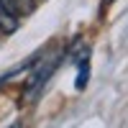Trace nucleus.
<instances>
[{"label": "nucleus", "instance_id": "5", "mask_svg": "<svg viewBox=\"0 0 128 128\" xmlns=\"http://www.w3.org/2000/svg\"><path fill=\"white\" fill-rule=\"evenodd\" d=\"M13 128H20V126H13Z\"/></svg>", "mask_w": 128, "mask_h": 128}, {"label": "nucleus", "instance_id": "2", "mask_svg": "<svg viewBox=\"0 0 128 128\" xmlns=\"http://www.w3.org/2000/svg\"><path fill=\"white\" fill-rule=\"evenodd\" d=\"M18 26H20L18 16L3 3V0H0V34H16Z\"/></svg>", "mask_w": 128, "mask_h": 128}, {"label": "nucleus", "instance_id": "1", "mask_svg": "<svg viewBox=\"0 0 128 128\" xmlns=\"http://www.w3.org/2000/svg\"><path fill=\"white\" fill-rule=\"evenodd\" d=\"M54 67H56V59H51V62H46V67H38L36 69V74L28 80V90H26V100L28 98H34V95L38 92V87L44 84L46 80H49V74L54 72Z\"/></svg>", "mask_w": 128, "mask_h": 128}, {"label": "nucleus", "instance_id": "4", "mask_svg": "<svg viewBox=\"0 0 128 128\" xmlns=\"http://www.w3.org/2000/svg\"><path fill=\"white\" fill-rule=\"evenodd\" d=\"M105 3H113V0H105Z\"/></svg>", "mask_w": 128, "mask_h": 128}, {"label": "nucleus", "instance_id": "3", "mask_svg": "<svg viewBox=\"0 0 128 128\" xmlns=\"http://www.w3.org/2000/svg\"><path fill=\"white\" fill-rule=\"evenodd\" d=\"M3 3L13 10V13L20 18V16H28V13H34V8H36V0H3Z\"/></svg>", "mask_w": 128, "mask_h": 128}]
</instances>
